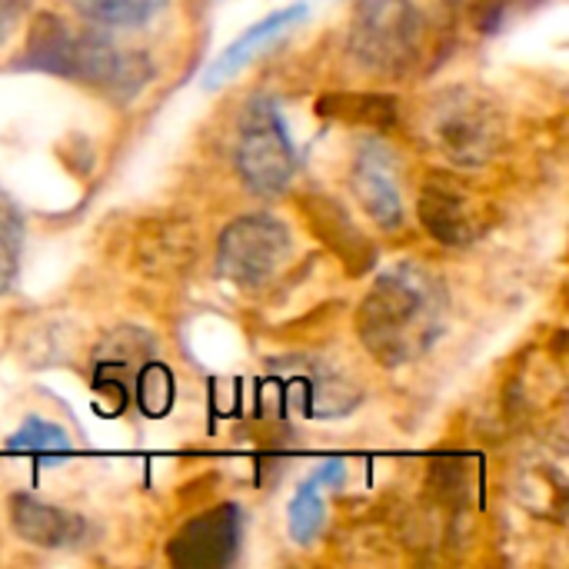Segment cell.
I'll use <instances>...</instances> for the list:
<instances>
[{
	"mask_svg": "<svg viewBox=\"0 0 569 569\" xmlns=\"http://www.w3.org/2000/svg\"><path fill=\"white\" fill-rule=\"evenodd\" d=\"M443 327L447 290L417 263H400L377 277L357 310V333L383 367L420 360L443 337Z\"/></svg>",
	"mask_w": 569,
	"mask_h": 569,
	"instance_id": "cell-1",
	"label": "cell"
},
{
	"mask_svg": "<svg viewBox=\"0 0 569 569\" xmlns=\"http://www.w3.org/2000/svg\"><path fill=\"white\" fill-rule=\"evenodd\" d=\"M27 60L37 70L83 80L103 90H127V93H133L150 77L143 57H130L117 50L103 33H73L53 13H40L30 23Z\"/></svg>",
	"mask_w": 569,
	"mask_h": 569,
	"instance_id": "cell-2",
	"label": "cell"
},
{
	"mask_svg": "<svg viewBox=\"0 0 569 569\" xmlns=\"http://www.w3.org/2000/svg\"><path fill=\"white\" fill-rule=\"evenodd\" d=\"M430 143L457 167H483L503 143V117L490 97L470 87H450L427 110Z\"/></svg>",
	"mask_w": 569,
	"mask_h": 569,
	"instance_id": "cell-3",
	"label": "cell"
},
{
	"mask_svg": "<svg viewBox=\"0 0 569 569\" xmlns=\"http://www.w3.org/2000/svg\"><path fill=\"white\" fill-rule=\"evenodd\" d=\"M423 17L413 0H357L350 20L353 57L380 77H403L420 60Z\"/></svg>",
	"mask_w": 569,
	"mask_h": 569,
	"instance_id": "cell-4",
	"label": "cell"
},
{
	"mask_svg": "<svg viewBox=\"0 0 569 569\" xmlns=\"http://www.w3.org/2000/svg\"><path fill=\"white\" fill-rule=\"evenodd\" d=\"M237 170L260 197H277L290 187L297 153L273 100L260 97L247 107L237 137Z\"/></svg>",
	"mask_w": 569,
	"mask_h": 569,
	"instance_id": "cell-5",
	"label": "cell"
},
{
	"mask_svg": "<svg viewBox=\"0 0 569 569\" xmlns=\"http://www.w3.org/2000/svg\"><path fill=\"white\" fill-rule=\"evenodd\" d=\"M290 253V230L270 213L237 217L217 243V273L243 290L263 287Z\"/></svg>",
	"mask_w": 569,
	"mask_h": 569,
	"instance_id": "cell-6",
	"label": "cell"
},
{
	"mask_svg": "<svg viewBox=\"0 0 569 569\" xmlns=\"http://www.w3.org/2000/svg\"><path fill=\"white\" fill-rule=\"evenodd\" d=\"M243 517L233 503H220L193 520H187L167 547L170 563L180 569L227 567L240 547Z\"/></svg>",
	"mask_w": 569,
	"mask_h": 569,
	"instance_id": "cell-7",
	"label": "cell"
},
{
	"mask_svg": "<svg viewBox=\"0 0 569 569\" xmlns=\"http://www.w3.org/2000/svg\"><path fill=\"white\" fill-rule=\"evenodd\" d=\"M420 223L443 247H467L487 230L483 207L450 177H433L420 193Z\"/></svg>",
	"mask_w": 569,
	"mask_h": 569,
	"instance_id": "cell-8",
	"label": "cell"
},
{
	"mask_svg": "<svg viewBox=\"0 0 569 569\" xmlns=\"http://www.w3.org/2000/svg\"><path fill=\"white\" fill-rule=\"evenodd\" d=\"M353 193L360 207L383 227L397 230L403 223V200L397 187V160L383 143H367L353 163Z\"/></svg>",
	"mask_w": 569,
	"mask_h": 569,
	"instance_id": "cell-9",
	"label": "cell"
},
{
	"mask_svg": "<svg viewBox=\"0 0 569 569\" xmlns=\"http://www.w3.org/2000/svg\"><path fill=\"white\" fill-rule=\"evenodd\" d=\"M10 527L20 540L33 547H47V550L73 547L87 537V523L77 513L57 510L30 493L10 497Z\"/></svg>",
	"mask_w": 569,
	"mask_h": 569,
	"instance_id": "cell-10",
	"label": "cell"
},
{
	"mask_svg": "<svg viewBox=\"0 0 569 569\" xmlns=\"http://www.w3.org/2000/svg\"><path fill=\"white\" fill-rule=\"evenodd\" d=\"M300 207L310 217L313 233L343 260V267L350 273H363L373 263V243L357 230V223L350 220V213L337 200L310 193L307 200H300Z\"/></svg>",
	"mask_w": 569,
	"mask_h": 569,
	"instance_id": "cell-11",
	"label": "cell"
},
{
	"mask_svg": "<svg viewBox=\"0 0 569 569\" xmlns=\"http://www.w3.org/2000/svg\"><path fill=\"white\" fill-rule=\"evenodd\" d=\"M307 17V3H293V7H283V10H277V13H270V17H263L260 23H253L250 30H243L213 63H210V70L203 73V87L210 90V87H220V83H227L230 77H237L247 63H253L267 47H273L277 40H280V33L283 30H290L293 23H300Z\"/></svg>",
	"mask_w": 569,
	"mask_h": 569,
	"instance_id": "cell-12",
	"label": "cell"
},
{
	"mask_svg": "<svg viewBox=\"0 0 569 569\" xmlns=\"http://www.w3.org/2000/svg\"><path fill=\"white\" fill-rule=\"evenodd\" d=\"M343 480V467L333 460V463H323L300 490L297 497L290 500V510H287V527H290V537L293 543H313L317 533L323 530V520H327V510H323V487H337Z\"/></svg>",
	"mask_w": 569,
	"mask_h": 569,
	"instance_id": "cell-13",
	"label": "cell"
},
{
	"mask_svg": "<svg viewBox=\"0 0 569 569\" xmlns=\"http://www.w3.org/2000/svg\"><path fill=\"white\" fill-rule=\"evenodd\" d=\"M193 247H197V240H193L190 227L167 220V223L153 227L147 237H140V263L153 273H173L193 257Z\"/></svg>",
	"mask_w": 569,
	"mask_h": 569,
	"instance_id": "cell-14",
	"label": "cell"
},
{
	"mask_svg": "<svg viewBox=\"0 0 569 569\" xmlns=\"http://www.w3.org/2000/svg\"><path fill=\"white\" fill-rule=\"evenodd\" d=\"M317 110L333 120L370 123V127H393V120H397L393 97H380V93H330L320 100Z\"/></svg>",
	"mask_w": 569,
	"mask_h": 569,
	"instance_id": "cell-15",
	"label": "cell"
},
{
	"mask_svg": "<svg viewBox=\"0 0 569 569\" xmlns=\"http://www.w3.org/2000/svg\"><path fill=\"white\" fill-rule=\"evenodd\" d=\"M7 450H10V453H27V457H33L40 467H53V463H60V460L70 453V437H67L63 427L33 417V420H27V423L7 440Z\"/></svg>",
	"mask_w": 569,
	"mask_h": 569,
	"instance_id": "cell-16",
	"label": "cell"
},
{
	"mask_svg": "<svg viewBox=\"0 0 569 569\" xmlns=\"http://www.w3.org/2000/svg\"><path fill=\"white\" fill-rule=\"evenodd\" d=\"M160 0H77V10L103 27H140L153 17Z\"/></svg>",
	"mask_w": 569,
	"mask_h": 569,
	"instance_id": "cell-17",
	"label": "cell"
},
{
	"mask_svg": "<svg viewBox=\"0 0 569 569\" xmlns=\"http://www.w3.org/2000/svg\"><path fill=\"white\" fill-rule=\"evenodd\" d=\"M137 400L147 417H163L173 407V373L163 363L147 360L137 370Z\"/></svg>",
	"mask_w": 569,
	"mask_h": 569,
	"instance_id": "cell-18",
	"label": "cell"
},
{
	"mask_svg": "<svg viewBox=\"0 0 569 569\" xmlns=\"http://www.w3.org/2000/svg\"><path fill=\"white\" fill-rule=\"evenodd\" d=\"M20 250H23V227L20 217L0 203V293L13 287L17 267H20Z\"/></svg>",
	"mask_w": 569,
	"mask_h": 569,
	"instance_id": "cell-19",
	"label": "cell"
},
{
	"mask_svg": "<svg viewBox=\"0 0 569 569\" xmlns=\"http://www.w3.org/2000/svg\"><path fill=\"white\" fill-rule=\"evenodd\" d=\"M0 27H3V13H0Z\"/></svg>",
	"mask_w": 569,
	"mask_h": 569,
	"instance_id": "cell-20",
	"label": "cell"
}]
</instances>
